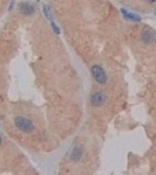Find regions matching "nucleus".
<instances>
[{
    "label": "nucleus",
    "mask_w": 156,
    "mask_h": 175,
    "mask_svg": "<svg viewBox=\"0 0 156 175\" xmlns=\"http://www.w3.org/2000/svg\"><path fill=\"white\" fill-rule=\"evenodd\" d=\"M14 124L20 131H22L25 133H32L34 131V125L32 124V122L25 118V117H16Z\"/></svg>",
    "instance_id": "f257e3e1"
},
{
    "label": "nucleus",
    "mask_w": 156,
    "mask_h": 175,
    "mask_svg": "<svg viewBox=\"0 0 156 175\" xmlns=\"http://www.w3.org/2000/svg\"><path fill=\"white\" fill-rule=\"evenodd\" d=\"M92 74L95 78V81L100 84H105L107 82V76L105 70L100 67V65H93L92 67Z\"/></svg>",
    "instance_id": "f03ea898"
},
{
    "label": "nucleus",
    "mask_w": 156,
    "mask_h": 175,
    "mask_svg": "<svg viewBox=\"0 0 156 175\" xmlns=\"http://www.w3.org/2000/svg\"><path fill=\"white\" fill-rule=\"evenodd\" d=\"M105 102H106V95L102 92V91H99L96 92L93 97H92V104L96 108H100L105 104Z\"/></svg>",
    "instance_id": "7ed1b4c3"
},
{
    "label": "nucleus",
    "mask_w": 156,
    "mask_h": 175,
    "mask_svg": "<svg viewBox=\"0 0 156 175\" xmlns=\"http://www.w3.org/2000/svg\"><path fill=\"white\" fill-rule=\"evenodd\" d=\"M34 6L28 4V3H22L20 5V13L21 14H25V15H31V14L34 13Z\"/></svg>",
    "instance_id": "20e7f679"
},
{
    "label": "nucleus",
    "mask_w": 156,
    "mask_h": 175,
    "mask_svg": "<svg viewBox=\"0 0 156 175\" xmlns=\"http://www.w3.org/2000/svg\"><path fill=\"white\" fill-rule=\"evenodd\" d=\"M154 35H155V33L151 28H146L143 31V34H142V39L146 43H151L154 41Z\"/></svg>",
    "instance_id": "39448f33"
},
{
    "label": "nucleus",
    "mask_w": 156,
    "mask_h": 175,
    "mask_svg": "<svg viewBox=\"0 0 156 175\" xmlns=\"http://www.w3.org/2000/svg\"><path fill=\"white\" fill-rule=\"evenodd\" d=\"M121 12H122V14H123V15H124L127 19H130V20H134V21H140V20H141V18H140L138 15H136V14H133V13H130V12H127L124 8H122Z\"/></svg>",
    "instance_id": "423d86ee"
},
{
    "label": "nucleus",
    "mask_w": 156,
    "mask_h": 175,
    "mask_svg": "<svg viewBox=\"0 0 156 175\" xmlns=\"http://www.w3.org/2000/svg\"><path fill=\"white\" fill-rule=\"evenodd\" d=\"M81 154H82V150H81L80 147H75V148L73 150V152H72V159L76 161V160L80 159Z\"/></svg>",
    "instance_id": "0eeeda50"
},
{
    "label": "nucleus",
    "mask_w": 156,
    "mask_h": 175,
    "mask_svg": "<svg viewBox=\"0 0 156 175\" xmlns=\"http://www.w3.org/2000/svg\"><path fill=\"white\" fill-rule=\"evenodd\" d=\"M42 11H44V13H45L46 18H47V19H49V20H52V13H51L49 7H48V6H44V7H42Z\"/></svg>",
    "instance_id": "6e6552de"
},
{
    "label": "nucleus",
    "mask_w": 156,
    "mask_h": 175,
    "mask_svg": "<svg viewBox=\"0 0 156 175\" xmlns=\"http://www.w3.org/2000/svg\"><path fill=\"white\" fill-rule=\"evenodd\" d=\"M51 25H52V28H53L54 33H55L56 35H59V34H60V29L58 28V26H56V25H55V23H54L53 21H52V23H51Z\"/></svg>",
    "instance_id": "1a4fd4ad"
},
{
    "label": "nucleus",
    "mask_w": 156,
    "mask_h": 175,
    "mask_svg": "<svg viewBox=\"0 0 156 175\" xmlns=\"http://www.w3.org/2000/svg\"><path fill=\"white\" fill-rule=\"evenodd\" d=\"M0 144H1V137H0Z\"/></svg>",
    "instance_id": "9d476101"
}]
</instances>
